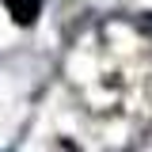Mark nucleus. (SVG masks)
<instances>
[{
	"mask_svg": "<svg viewBox=\"0 0 152 152\" xmlns=\"http://www.w3.org/2000/svg\"><path fill=\"white\" fill-rule=\"evenodd\" d=\"M4 4H8L15 23H34L38 12H42V0H4Z\"/></svg>",
	"mask_w": 152,
	"mask_h": 152,
	"instance_id": "nucleus-1",
	"label": "nucleus"
}]
</instances>
